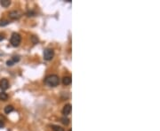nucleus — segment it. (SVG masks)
<instances>
[{
  "mask_svg": "<svg viewBox=\"0 0 160 131\" xmlns=\"http://www.w3.org/2000/svg\"><path fill=\"white\" fill-rule=\"evenodd\" d=\"M71 82H72V79H71L70 76H64L62 78V83L64 85H66V86L70 85L71 83Z\"/></svg>",
  "mask_w": 160,
  "mask_h": 131,
  "instance_id": "obj_7",
  "label": "nucleus"
},
{
  "mask_svg": "<svg viewBox=\"0 0 160 131\" xmlns=\"http://www.w3.org/2000/svg\"><path fill=\"white\" fill-rule=\"evenodd\" d=\"M13 111V105H7L5 107V113L6 114H10V113H12Z\"/></svg>",
  "mask_w": 160,
  "mask_h": 131,
  "instance_id": "obj_9",
  "label": "nucleus"
},
{
  "mask_svg": "<svg viewBox=\"0 0 160 131\" xmlns=\"http://www.w3.org/2000/svg\"><path fill=\"white\" fill-rule=\"evenodd\" d=\"M12 60H13V63H15V62H18L19 60H20V58H19L18 56H14V57H13Z\"/></svg>",
  "mask_w": 160,
  "mask_h": 131,
  "instance_id": "obj_14",
  "label": "nucleus"
},
{
  "mask_svg": "<svg viewBox=\"0 0 160 131\" xmlns=\"http://www.w3.org/2000/svg\"><path fill=\"white\" fill-rule=\"evenodd\" d=\"M8 99V95L5 92H1L0 93V100H3V101H6Z\"/></svg>",
  "mask_w": 160,
  "mask_h": 131,
  "instance_id": "obj_10",
  "label": "nucleus"
},
{
  "mask_svg": "<svg viewBox=\"0 0 160 131\" xmlns=\"http://www.w3.org/2000/svg\"><path fill=\"white\" fill-rule=\"evenodd\" d=\"M53 56H54V51H53L52 49L48 48V49H45L44 51V58L45 60H47V61L52 60Z\"/></svg>",
  "mask_w": 160,
  "mask_h": 131,
  "instance_id": "obj_3",
  "label": "nucleus"
},
{
  "mask_svg": "<svg viewBox=\"0 0 160 131\" xmlns=\"http://www.w3.org/2000/svg\"><path fill=\"white\" fill-rule=\"evenodd\" d=\"M9 88V82L7 79H2L0 81V89L2 90H6Z\"/></svg>",
  "mask_w": 160,
  "mask_h": 131,
  "instance_id": "obj_4",
  "label": "nucleus"
},
{
  "mask_svg": "<svg viewBox=\"0 0 160 131\" xmlns=\"http://www.w3.org/2000/svg\"><path fill=\"white\" fill-rule=\"evenodd\" d=\"M9 24V21L7 20H0V27H5Z\"/></svg>",
  "mask_w": 160,
  "mask_h": 131,
  "instance_id": "obj_12",
  "label": "nucleus"
},
{
  "mask_svg": "<svg viewBox=\"0 0 160 131\" xmlns=\"http://www.w3.org/2000/svg\"><path fill=\"white\" fill-rule=\"evenodd\" d=\"M4 39H5V35L2 34V33H0V42L2 41V40H4Z\"/></svg>",
  "mask_w": 160,
  "mask_h": 131,
  "instance_id": "obj_17",
  "label": "nucleus"
},
{
  "mask_svg": "<svg viewBox=\"0 0 160 131\" xmlns=\"http://www.w3.org/2000/svg\"><path fill=\"white\" fill-rule=\"evenodd\" d=\"M52 129H53V131H65L64 128H62L61 127H60V126L58 125H52Z\"/></svg>",
  "mask_w": 160,
  "mask_h": 131,
  "instance_id": "obj_11",
  "label": "nucleus"
},
{
  "mask_svg": "<svg viewBox=\"0 0 160 131\" xmlns=\"http://www.w3.org/2000/svg\"><path fill=\"white\" fill-rule=\"evenodd\" d=\"M27 14H28V16H34V15H33V14H35V12H28V13H27Z\"/></svg>",
  "mask_w": 160,
  "mask_h": 131,
  "instance_id": "obj_18",
  "label": "nucleus"
},
{
  "mask_svg": "<svg viewBox=\"0 0 160 131\" xmlns=\"http://www.w3.org/2000/svg\"><path fill=\"white\" fill-rule=\"evenodd\" d=\"M20 41H21V37H20V34L18 33H13L11 39H10V43L13 47H17L20 45Z\"/></svg>",
  "mask_w": 160,
  "mask_h": 131,
  "instance_id": "obj_2",
  "label": "nucleus"
},
{
  "mask_svg": "<svg viewBox=\"0 0 160 131\" xmlns=\"http://www.w3.org/2000/svg\"><path fill=\"white\" fill-rule=\"evenodd\" d=\"M6 64H7V66H10V67H11V66H13V65L14 64V63L13 62L12 59H10V60H8V61L6 62Z\"/></svg>",
  "mask_w": 160,
  "mask_h": 131,
  "instance_id": "obj_15",
  "label": "nucleus"
},
{
  "mask_svg": "<svg viewBox=\"0 0 160 131\" xmlns=\"http://www.w3.org/2000/svg\"><path fill=\"white\" fill-rule=\"evenodd\" d=\"M32 41H33V43H34V44H38V38H36L35 36H32Z\"/></svg>",
  "mask_w": 160,
  "mask_h": 131,
  "instance_id": "obj_16",
  "label": "nucleus"
},
{
  "mask_svg": "<svg viewBox=\"0 0 160 131\" xmlns=\"http://www.w3.org/2000/svg\"><path fill=\"white\" fill-rule=\"evenodd\" d=\"M20 17V13L18 11H11L9 12V18L12 20H18Z\"/></svg>",
  "mask_w": 160,
  "mask_h": 131,
  "instance_id": "obj_5",
  "label": "nucleus"
},
{
  "mask_svg": "<svg viewBox=\"0 0 160 131\" xmlns=\"http://www.w3.org/2000/svg\"><path fill=\"white\" fill-rule=\"evenodd\" d=\"M45 83L49 87H56L60 83V79L56 74H50L45 79Z\"/></svg>",
  "mask_w": 160,
  "mask_h": 131,
  "instance_id": "obj_1",
  "label": "nucleus"
},
{
  "mask_svg": "<svg viewBox=\"0 0 160 131\" xmlns=\"http://www.w3.org/2000/svg\"><path fill=\"white\" fill-rule=\"evenodd\" d=\"M72 111V106L70 104H67L65 105V106L63 107V110H62V113H63L64 115H69V114L71 113Z\"/></svg>",
  "mask_w": 160,
  "mask_h": 131,
  "instance_id": "obj_6",
  "label": "nucleus"
},
{
  "mask_svg": "<svg viewBox=\"0 0 160 131\" xmlns=\"http://www.w3.org/2000/svg\"><path fill=\"white\" fill-rule=\"evenodd\" d=\"M0 5L3 7H8L11 5V1L10 0H1L0 1Z\"/></svg>",
  "mask_w": 160,
  "mask_h": 131,
  "instance_id": "obj_8",
  "label": "nucleus"
},
{
  "mask_svg": "<svg viewBox=\"0 0 160 131\" xmlns=\"http://www.w3.org/2000/svg\"><path fill=\"white\" fill-rule=\"evenodd\" d=\"M61 122L63 123L64 125H68L70 123V120L66 118V117H63V118H61Z\"/></svg>",
  "mask_w": 160,
  "mask_h": 131,
  "instance_id": "obj_13",
  "label": "nucleus"
},
{
  "mask_svg": "<svg viewBox=\"0 0 160 131\" xmlns=\"http://www.w3.org/2000/svg\"><path fill=\"white\" fill-rule=\"evenodd\" d=\"M4 126H5V123L2 121V120H0V128H3Z\"/></svg>",
  "mask_w": 160,
  "mask_h": 131,
  "instance_id": "obj_19",
  "label": "nucleus"
}]
</instances>
